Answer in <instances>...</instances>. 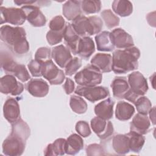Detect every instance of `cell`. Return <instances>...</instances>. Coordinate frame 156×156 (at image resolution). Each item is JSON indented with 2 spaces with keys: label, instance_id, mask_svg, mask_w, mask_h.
<instances>
[{
  "label": "cell",
  "instance_id": "36",
  "mask_svg": "<svg viewBox=\"0 0 156 156\" xmlns=\"http://www.w3.org/2000/svg\"><path fill=\"white\" fill-rule=\"evenodd\" d=\"M82 66V60L76 57L73 58L65 68V75L71 76L74 74L76 73L78 69Z\"/></svg>",
  "mask_w": 156,
  "mask_h": 156
},
{
  "label": "cell",
  "instance_id": "18",
  "mask_svg": "<svg viewBox=\"0 0 156 156\" xmlns=\"http://www.w3.org/2000/svg\"><path fill=\"white\" fill-rule=\"evenodd\" d=\"M80 38V36L73 29L71 24L70 23H66L63 34L64 42L66 47L74 55L77 54Z\"/></svg>",
  "mask_w": 156,
  "mask_h": 156
},
{
  "label": "cell",
  "instance_id": "25",
  "mask_svg": "<svg viewBox=\"0 0 156 156\" xmlns=\"http://www.w3.org/2000/svg\"><path fill=\"white\" fill-rule=\"evenodd\" d=\"M113 95L117 99H124V96L129 89L126 77H116L111 83Z\"/></svg>",
  "mask_w": 156,
  "mask_h": 156
},
{
  "label": "cell",
  "instance_id": "38",
  "mask_svg": "<svg viewBox=\"0 0 156 156\" xmlns=\"http://www.w3.org/2000/svg\"><path fill=\"white\" fill-rule=\"evenodd\" d=\"M42 62L38 61L36 59H34L30 60V62L28 63L27 67L28 69L33 77H41V69H42Z\"/></svg>",
  "mask_w": 156,
  "mask_h": 156
},
{
  "label": "cell",
  "instance_id": "40",
  "mask_svg": "<svg viewBox=\"0 0 156 156\" xmlns=\"http://www.w3.org/2000/svg\"><path fill=\"white\" fill-rule=\"evenodd\" d=\"M75 129L79 135L84 138L89 136L91 133L88 123L85 121H79L77 122Z\"/></svg>",
  "mask_w": 156,
  "mask_h": 156
},
{
  "label": "cell",
  "instance_id": "39",
  "mask_svg": "<svg viewBox=\"0 0 156 156\" xmlns=\"http://www.w3.org/2000/svg\"><path fill=\"white\" fill-rule=\"evenodd\" d=\"M51 50L48 47H41L38 48L35 54V59L44 62L51 59Z\"/></svg>",
  "mask_w": 156,
  "mask_h": 156
},
{
  "label": "cell",
  "instance_id": "21",
  "mask_svg": "<svg viewBox=\"0 0 156 156\" xmlns=\"http://www.w3.org/2000/svg\"><path fill=\"white\" fill-rule=\"evenodd\" d=\"M114 104L115 101L110 98L100 102L94 107L95 115L96 116L105 120L110 119L113 115Z\"/></svg>",
  "mask_w": 156,
  "mask_h": 156
},
{
  "label": "cell",
  "instance_id": "13",
  "mask_svg": "<svg viewBox=\"0 0 156 156\" xmlns=\"http://www.w3.org/2000/svg\"><path fill=\"white\" fill-rule=\"evenodd\" d=\"M25 13L26 20L34 27H43L46 23V18L35 5H26L21 8Z\"/></svg>",
  "mask_w": 156,
  "mask_h": 156
},
{
  "label": "cell",
  "instance_id": "10",
  "mask_svg": "<svg viewBox=\"0 0 156 156\" xmlns=\"http://www.w3.org/2000/svg\"><path fill=\"white\" fill-rule=\"evenodd\" d=\"M90 124L93 131L102 140L108 139L113 134V126L110 121L96 116L91 120Z\"/></svg>",
  "mask_w": 156,
  "mask_h": 156
},
{
  "label": "cell",
  "instance_id": "31",
  "mask_svg": "<svg viewBox=\"0 0 156 156\" xmlns=\"http://www.w3.org/2000/svg\"><path fill=\"white\" fill-rule=\"evenodd\" d=\"M126 135L129 138L130 151L135 153H139L145 143V137L143 135L133 131H130L126 133Z\"/></svg>",
  "mask_w": 156,
  "mask_h": 156
},
{
  "label": "cell",
  "instance_id": "20",
  "mask_svg": "<svg viewBox=\"0 0 156 156\" xmlns=\"http://www.w3.org/2000/svg\"><path fill=\"white\" fill-rule=\"evenodd\" d=\"M90 62L101 73H110L112 71V56L110 54L97 53Z\"/></svg>",
  "mask_w": 156,
  "mask_h": 156
},
{
  "label": "cell",
  "instance_id": "35",
  "mask_svg": "<svg viewBox=\"0 0 156 156\" xmlns=\"http://www.w3.org/2000/svg\"><path fill=\"white\" fill-rule=\"evenodd\" d=\"M134 104L138 113L144 115H147L152 108L151 102L147 97L144 96L139 97Z\"/></svg>",
  "mask_w": 156,
  "mask_h": 156
},
{
  "label": "cell",
  "instance_id": "4",
  "mask_svg": "<svg viewBox=\"0 0 156 156\" xmlns=\"http://www.w3.org/2000/svg\"><path fill=\"white\" fill-rule=\"evenodd\" d=\"M76 33L80 37H89L99 34L103 26L102 20L98 16L86 17L80 15L71 24Z\"/></svg>",
  "mask_w": 156,
  "mask_h": 156
},
{
  "label": "cell",
  "instance_id": "1",
  "mask_svg": "<svg viewBox=\"0 0 156 156\" xmlns=\"http://www.w3.org/2000/svg\"><path fill=\"white\" fill-rule=\"evenodd\" d=\"M11 125V132L2 144V152L9 156L21 155L24 151L26 141L30 134V129L21 118Z\"/></svg>",
  "mask_w": 156,
  "mask_h": 156
},
{
  "label": "cell",
  "instance_id": "3",
  "mask_svg": "<svg viewBox=\"0 0 156 156\" xmlns=\"http://www.w3.org/2000/svg\"><path fill=\"white\" fill-rule=\"evenodd\" d=\"M140 57V51L135 46L115 51L112 56V71L119 74L136 69Z\"/></svg>",
  "mask_w": 156,
  "mask_h": 156
},
{
  "label": "cell",
  "instance_id": "24",
  "mask_svg": "<svg viewBox=\"0 0 156 156\" xmlns=\"http://www.w3.org/2000/svg\"><path fill=\"white\" fill-rule=\"evenodd\" d=\"M94 39L97 49L99 51L110 52L115 49L110 32L108 31H103L98 34L95 36Z\"/></svg>",
  "mask_w": 156,
  "mask_h": 156
},
{
  "label": "cell",
  "instance_id": "45",
  "mask_svg": "<svg viewBox=\"0 0 156 156\" xmlns=\"http://www.w3.org/2000/svg\"><path fill=\"white\" fill-rule=\"evenodd\" d=\"M155 107H154L153 108H151V109L149 110V117L151 120L152 122V124L154 125H155Z\"/></svg>",
  "mask_w": 156,
  "mask_h": 156
},
{
  "label": "cell",
  "instance_id": "42",
  "mask_svg": "<svg viewBox=\"0 0 156 156\" xmlns=\"http://www.w3.org/2000/svg\"><path fill=\"white\" fill-rule=\"evenodd\" d=\"M86 154L87 155H105L104 147L99 144L93 143L89 144L86 148Z\"/></svg>",
  "mask_w": 156,
  "mask_h": 156
},
{
  "label": "cell",
  "instance_id": "23",
  "mask_svg": "<svg viewBox=\"0 0 156 156\" xmlns=\"http://www.w3.org/2000/svg\"><path fill=\"white\" fill-rule=\"evenodd\" d=\"M95 51V45L93 39L90 37L80 38L77 54L83 59L88 60Z\"/></svg>",
  "mask_w": 156,
  "mask_h": 156
},
{
  "label": "cell",
  "instance_id": "44",
  "mask_svg": "<svg viewBox=\"0 0 156 156\" xmlns=\"http://www.w3.org/2000/svg\"><path fill=\"white\" fill-rule=\"evenodd\" d=\"M37 1H21V0H15L14 3L16 4L17 5H32L33 4L37 3Z\"/></svg>",
  "mask_w": 156,
  "mask_h": 156
},
{
  "label": "cell",
  "instance_id": "9",
  "mask_svg": "<svg viewBox=\"0 0 156 156\" xmlns=\"http://www.w3.org/2000/svg\"><path fill=\"white\" fill-rule=\"evenodd\" d=\"M1 24L9 23L15 26L22 25L26 20V16L21 9L15 7H0Z\"/></svg>",
  "mask_w": 156,
  "mask_h": 156
},
{
  "label": "cell",
  "instance_id": "14",
  "mask_svg": "<svg viewBox=\"0 0 156 156\" xmlns=\"http://www.w3.org/2000/svg\"><path fill=\"white\" fill-rule=\"evenodd\" d=\"M110 34L115 47L118 49H126L134 46L132 36L122 28L113 29Z\"/></svg>",
  "mask_w": 156,
  "mask_h": 156
},
{
  "label": "cell",
  "instance_id": "12",
  "mask_svg": "<svg viewBox=\"0 0 156 156\" xmlns=\"http://www.w3.org/2000/svg\"><path fill=\"white\" fill-rule=\"evenodd\" d=\"M127 82L130 90L138 96H144L149 89L146 79L139 71H134L129 74Z\"/></svg>",
  "mask_w": 156,
  "mask_h": 156
},
{
  "label": "cell",
  "instance_id": "2",
  "mask_svg": "<svg viewBox=\"0 0 156 156\" xmlns=\"http://www.w3.org/2000/svg\"><path fill=\"white\" fill-rule=\"evenodd\" d=\"M0 37L1 41L17 55H23L29 51V44L23 27L4 25L0 28Z\"/></svg>",
  "mask_w": 156,
  "mask_h": 156
},
{
  "label": "cell",
  "instance_id": "29",
  "mask_svg": "<svg viewBox=\"0 0 156 156\" xmlns=\"http://www.w3.org/2000/svg\"><path fill=\"white\" fill-rule=\"evenodd\" d=\"M66 140L58 138L52 143L48 144L44 150V155H63L66 153Z\"/></svg>",
  "mask_w": 156,
  "mask_h": 156
},
{
  "label": "cell",
  "instance_id": "34",
  "mask_svg": "<svg viewBox=\"0 0 156 156\" xmlns=\"http://www.w3.org/2000/svg\"><path fill=\"white\" fill-rule=\"evenodd\" d=\"M101 16L103 19L106 27L108 29H112L119 25L120 20L119 17L115 15L111 10L105 9L101 13Z\"/></svg>",
  "mask_w": 156,
  "mask_h": 156
},
{
  "label": "cell",
  "instance_id": "28",
  "mask_svg": "<svg viewBox=\"0 0 156 156\" xmlns=\"http://www.w3.org/2000/svg\"><path fill=\"white\" fill-rule=\"evenodd\" d=\"M112 146L116 153L125 155L130 152L129 138L126 134H118L113 136Z\"/></svg>",
  "mask_w": 156,
  "mask_h": 156
},
{
  "label": "cell",
  "instance_id": "26",
  "mask_svg": "<svg viewBox=\"0 0 156 156\" xmlns=\"http://www.w3.org/2000/svg\"><path fill=\"white\" fill-rule=\"evenodd\" d=\"M83 148V141L80 135L73 133L66 139V154L68 155H76Z\"/></svg>",
  "mask_w": 156,
  "mask_h": 156
},
{
  "label": "cell",
  "instance_id": "15",
  "mask_svg": "<svg viewBox=\"0 0 156 156\" xmlns=\"http://www.w3.org/2000/svg\"><path fill=\"white\" fill-rule=\"evenodd\" d=\"M3 115L5 119L11 124L20 118V105L16 99L9 98L3 105Z\"/></svg>",
  "mask_w": 156,
  "mask_h": 156
},
{
  "label": "cell",
  "instance_id": "30",
  "mask_svg": "<svg viewBox=\"0 0 156 156\" xmlns=\"http://www.w3.org/2000/svg\"><path fill=\"white\" fill-rule=\"evenodd\" d=\"M112 7L116 14L122 17L129 16L133 12V5L128 0H115Z\"/></svg>",
  "mask_w": 156,
  "mask_h": 156
},
{
  "label": "cell",
  "instance_id": "6",
  "mask_svg": "<svg viewBox=\"0 0 156 156\" xmlns=\"http://www.w3.org/2000/svg\"><path fill=\"white\" fill-rule=\"evenodd\" d=\"M74 78L77 85L80 86L93 87L101 83L102 74L96 67L91 64L77 72Z\"/></svg>",
  "mask_w": 156,
  "mask_h": 156
},
{
  "label": "cell",
  "instance_id": "5",
  "mask_svg": "<svg viewBox=\"0 0 156 156\" xmlns=\"http://www.w3.org/2000/svg\"><path fill=\"white\" fill-rule=\"evenodd\" d=\"M1 65L5 73L14 76L22 82H27L30 79V76L26 66L18 63L9 52L1 51Z\"/></svg>",
  "mask_w": 156,
  "mask_h": 156
},
{
  "label": "cell",
  "instance_id": "41",
  "mask_svg": "<svg viewBox=\"0 0 156 156\" xmlns=\"http://www.w3.org/2000/svg\"><path fill=\"white\" fill-rule=\"evenodd\" d=\"M66 23L64 18L60 16H55L52 18L49 23L50 30H62L65 27Z\"/></svg>",
  "mask_w": 156,
  "mask_h": 156
},
{
  "label": "cell",
  "instance_id": "37",
  "mask_svg": "<svg viewBox=\"0 0 156 156\" xmlns=\"http://www.w3.org/2000/svg\"><path fill=\"white\" fill-rule=\"evenodd\" d=\"M64 30L65 29L62 30H49L46 36L48 43L51 46L60 43L63 38Z\"/></svg>",
  "mask_w": 156,
  "mask_h": 156
},
{
  "label": "cell",
  "instance_id": "32",
  "mask_svg": "<svg viewBox=\"0 0 156 156\" xmlns=\"http://www.w3.org/2000/svg\"><path fill=\"white\" fill-rule=\"evenodd\" d=\"M69 105L71 110L77 114L85 113L88 108L86 101L80 96L72 95L69 99Z\"/></svg>",
  "mask_w": 156,
  "mask_h": 156
},
{
  "label": "cell",
  "instance_id": "27",
  "mask_svg": "<svg viewBox=\"0 0 156 156\" xmlns=\"http://www.w3.org/2000/svg\"><path fill=\"white\" fill-rule=\"evenodd\" d=\"M135 111V108L132 104L125 101H119L116 107L115 116L119 121H127L132 117Z\"/></svg>",
  "mask_w": 156,
  "mask_h": 156
},
{
  "label": "cell",
  "instance_id": "33",
  "mask_svg": "<svg viewBox=\"0 0 156 156\" xmlns=\"http://www.w3.org/2000/svg\"><path fill=\"white\" fill-rule=\"evenodd\" d=\"M81 9L86 14L98 13L101 9V1L95 0L81 1Z\"/></svg>",
  "mask_w": 156,
  "mask_h": 156
},
{
  "label": "cell",
  "instance_id": "17",
  "mask_svg": "<svg viewBox=\"0 0 156 156\" xmlns=\"http://www.w3.org/2000/svg\"><path fill=\"white\" fill-rule=\"evenodd\" d=\"M51 57L62 68H65L66 65L73 58L69 49L63 44L55 46L52 49Z\"/></svg>",
  "mask_w": 156,
  "mask_h": 156
},
{
  "label": "cell",
  "instance_id": "22",
  "mask_svg": "<svg viewBox=\"0 0 156 156\" xmlns=\"http://www.w3.org/2000/svg\"><path fill=\"white\" fill-rule=\"evenodd\" d=\"M81 1H67L62 6L63 16L69 21H74L81 15Z\"/></svg>",
  "mask_w": 156,
  "mask_h": 156
},
{
  "label": "cell",
  "instance_id": "11",
  "mask_svg": "<svg viewBox=\"0 0 156 156\" xmlns=\"http://www.w3.org/2000/svg\"><path fill=\"white\" fill-rule=\"evenodd\" d=\"M24 90V85L17 81L15 77L12 74H6L1 78L0 91L2 94L17 96Z\"/></svg>",
  "mask_w": 156,
  "mask_h": 156
},
{
  "label": "cell",
  "instance_id": "8",
  "mask_svg": "<svg viewBox=\"0 0 156 156\" xmlns=\"http://www.w3.org/2000/svg\"><path fill=\"white\" fill-rule=\"evenodd\" d=\"M41 74L51 85H60L65 79V74L54 63L51 59L43 63Z\"/></svg>",
  "mask_w": 156,
  "mask_h": 156
},
{
  "label": "cell",
  "instance_id": "19",
  "mask_svg": "<svg viewBox=\"0 0 156 156\" xmlns=\"http://www.w3.org/2000/svg\"><path fill=\"white\" fill-rule=\"evenodd\" d=\"M151 122L147 115L137 113L133 118L130 124V131L141 135H145L150 130Z\"/></svg>",
  "mask_w": 156,
  "mask_h": 156
},
{
  "label": "cell",
  "instance_id": "16",
  "mask_svg": "<svg viewBox=\"0 0 156 156\" xmlns=\"http://www.w3.org/2000/svg\"><path fill=\"white\" fill-rule=\"evenodd\" d=\"M25 87L32 96L37 98L46 96L49 90V85L42 79H32L26 83Z\"/></svg>",
  "mask_w": 156,
  "mask_h": 156
},
{
  "label": "cell",
  "instance_id": "43",
  "mask_svg": "<svg viewBox=\"0 0 156 156\" xmlns=\"http://www.w3.org/2000/svg\"><path fill=\"white\" fill-rule=\"evenodd\" d=\"M63 88L66 94H69L72 93L75 89V84L73 80L70 78H66V81L63 85Z\"/></svg>",
  "mask_w": 156,
  "mask_h": 156
},
{
  "label": "cell",
  "instance_id": "7",
  "mask_svg": "<svg viewBox=\"0 0 156 156\" xmlns=\"http://www.w3.org/2000/svg\"><path fill=\"white\" fill-rule=\"evenodd\" d=\"M74 92L93 103L104 99L110 95L108 89L103 86L84 87L78 85Z\"/></svg>",
  "mask_w": 156,
  "mask_h": 156
}]
</instances>
